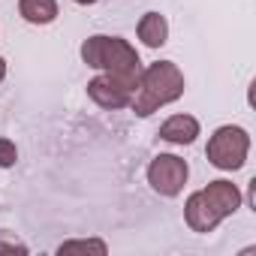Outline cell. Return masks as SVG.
Wrapping results in <instances>:
<instances>
[{"mask_svg": "<svg viewBox=\"0 0 256 256\" xmlns=\"http://www.w3.org/2000/svg\"><path fill=\"white\" fill-rule=\"evenodd\" d=\"M181 94H184V72L172 60H157L148 70H142L130 106L139 118H148L160 106H169V102L181 100Z\"/></svg>", "mask_w": 256, "mask_h": 256, "instance_id": "1", "label": "cell"}, {"mask_svg": "<svg viewBox=\"0 0 256 256\" xmlns=\"http://www.w3.org/2000/svg\"><path fill=\"white\" fill-rule=\"evenodd\" d=\"M238 205H241V190L232 181H211L205 190L187 199L184 217L193 232H211L223 217L235 214Z\"/></svg>", "mask_w": 256, "mask_h": 256, "instance_id": "2", "label": "cell"}, {"mask_svg": "<svg viewBox=\"0 0 256 256\" xmlns=\"http://www.w3.org/2000/svg\"><path fill=\"white\" fill-rule=\"evenodd\" d=\"M82 60L94 70L120 76L133 84H139V76H142V60H139L136 48L120 36H102L100 34V36L84 40L82 42Z\"/></svg>", "mask_w": 256, "mask_h": 256, "instance_id": "3", "label": "cell"}, {"mask_svg": "<svg viewBox=\"0 0 256 256\" xmlns=\"http://www.w3.org/2000/svg\"><path fill=\"white\" fill-rule=\"evenodd\" d=\"M250 151V136L241 126H220V130L208 139V163L223 169V172H235L244 166Z\"/></svg>", "mask_w": 256, "mask_h": 256, "instance_id": "4", "label": "cell"}, {"mask_svg": "<svg viewBox=\"0 0 256 256\" xmlns=\"http://www.w3.org/2000/svg\"><path fill=\"white\" fill-rule=\"evenodd\" d=\"M187 175H190L187 160H181L175 154H160L148 166V184L160 196H178L184 190V184H187Z\"/></svg>", "mask_w": 256, "mask_h": 256, "instance_id": "5", "label": "cell"}, {"mask_svg": "<svg viewBox=\"0 0 256 256\" xmlns=\"http://www.w3.org/2000/svg\"><path fill=\"white\" fill-rule=\"evenodd\" d=\"M133 90H136L133 82H126L120 76H112V72H102V76L88 82V96L96 106H102V108H124V106H130Z\"/></svg>", "mask_w": 256, "mask_h": 256, "instance_id": "6", "label": "cell"}, {"mask_svg": "<svg viewBox=\"0 0 256 256\" xmlns=\"http://www.w3.org/2000/svg\"><path fill=\"white\" fill-rule=\"evenodd\" d=\"M199 136V120L190 114H172L163 126H160V139L172 142V145H190Z\"/></svg>", "mask_w": 256, "mask_h": 256, "instance_id": "7", "label": "cell"}, {"mask_svg": "<svg viewBox=\"0 0 256 256\" xmlns=\"http://www.w3.org/2000/svg\"><path fill=\"white\" fill-rule=\"evenodd\" d=\"M139 40H142L148 48L166 46V40H169V22H166V16H160V12H145L142 22H139Z\"/></svg>", "mask_w": 256, "mask_h": 256, "instance_id": "8", "label": "cell"}, {"mask_svg": "<svg viewBox=\"0 0 256 256\" xmlns=\"http://www.w3.org/2000/svg\"><path fill=\"white\" fill-rule=\"evenodd\" d=\"M18 12L30 24H52L58 18V4L54 0H18Z\"/></svg>", "mask_w": 256, "mask_h": 256, "instance_id": "9", "label": "cell"}, {"mask_svg": "<svg viewBox=\"0 0 256 256\" xmlns=\"http://www.w3.org/2000/svg\"><path fill=\"white\" fill-rule=\"evenodd\" d=\"M76 250H96V253H106V244L102 241H70L60 247V253H76Z\"/></svg>", "mask_w": 256, "mask_h": 256, "instance_id": "10", "label": "cell"}, {"mask_svg": "<svg viewBox=\"0 0 256 256\" xmlns=\"http://www.w3.org/2000/svg\"><path fill=\"white\" fill-rule=\"evenodd\" d=\"M16 160H18V151H16V145H12L10 139H0V169L12 166Z\"/></svg>", "mask_w": 256, "mask_h": 256, "instance_id": "11", "label": "cell"}, {"mask_svg": "<svg viewBox=\"0 0 256 256\" xmlns=\"http://www.w3.org/2000/svg\"><path fill=\"white\" fill-rule=\"evenodd\" d=\"M0 250H6V253H16V250H18V253H24L28 247H24L18 238H12L10 232H0Z\"/></svg>", "mask_w": 256, "mask_h": 256, "instance_id": "12", "label": "cell"}, {"mask_svg": "<svg viewBox=\"0 0 256 256\" xmlns=\"http://www.w3.org/2000/svg\"><path fill=\"white\" fill-rule=\"evenodd\" d=\"M4 78H6V60L0 58V82H4Z\"/></svg>", "mask_w": 256, "mask_h": 256, "instance_id": "13", "label": "cell"}, {"mask_svg": "<svg viewBox=\"0 0 256 256\" xmlns=\"http://www.w3.org/2000/svg\"><path fill=\"white\" fill-rule=\"evenodd\" d=\"M76 4H82V6H88V4H96V0H76Z\"/></svg>", "mask_w": 256, "mask_h": 256, "instance_id": "14", "label": "cell"}]
</instances>
